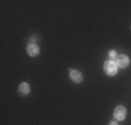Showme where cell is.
I'll list each match as a JSON object with an SVG mask.
<instances>
[{
    "mask_svg": "<svg viewBox=\"0 0 131 125\" xmlns=\"http://www.w3.org/2000/svg\"><path fill=\"white\" fill-rule=\"evenodd\" d=\"M127 115V110L124 106H117L114 108V120L116 121H123Z\"/></svg>",
    "mask_w": 131,
    "mask_h": 125,
    "instance_id": "cell-3",
    "label": "cell"
},
{
    "mask_svg": "<svg viewBox=\"0 0 131 125\" xmlns=\"http://www.w3.org/2000/svg\"><path fill=\"white\" fill-rule=\"evenodd\" d=\"M103 70H105L106 75H109V77H114V75L117 74L118 67L116 65L114 60H107V61H105V64H103Z\"/></svg>",
    "mask_w": 131,
    "mask_h": 125,
    "instance_id": "cell-1",
    "label": "cell"
},
{
    "mask_svg": "<svg viewBox=\"0 0 131 125\" xmlns=\"http://www.w3.org/2000/svg\"><path fill=\"white\" fill-rule=\"evenodd\" d=\"M117 53H116V50H110V52H109V57L110 58H114V60H116V57H117Z\"/></svg>",
    "mask_w": 131,
    "mask_h": 125,
    "instance_id": "cell-7",
    "label": "cell"
},
{
    "mask_svg": "<svg viewBox=\"0 0 131 125\" xmlns=\"http://www.w3.org/2000/svg\"><path fill=\"white\" fill-rule=\"evenodd\" d=\"M109 125H118V121L114 120V121H112V122H109Z\"/></svg>",
    "mask_w": 131,
    "mask_h": 125,
    "instance_id": "cell-8",
    "label": "cell"
},
{
    "mask_svg": "<svg viewBox=\"0 0 131 125\" xmlns=\"http://www.w3.org/2000/svg\"><path fill=\"white\" fill-rule=\"evenodd\" d=\"M82 72L78 70H70V79L73 81L74 83H81L82 82Z\"/></svg>",
    "mask_w": 131,
    "mask_h": 125,
    "instance_id": "cell-4",
    "label": "cell"
},
{
    "mask_svg": "<svg viewBox=\"0 0 131 125\" xmlns=\"http://www.w3.org/2000/svg\"><path fill=\"white\" fill-rule=\"evenodd\" d=\"M27 53H28V56H31V57H36V56H39L40 49H39L38 45H32V43H29V45L27 46Z\"/></svg>",
    "mask_w": 131,
    "mask_h": 125,
    "instance_id": "cell-5",
    "label": "cell"
},
{
    "mask_svg": "<svg viewBox=\"0 0 131 125\" xmlns=\"http://www.w3.org/2000/svg\"><path fill=\"white\" fill-rule=\"evenodd\" d=\"M114 62H116V65L118 68H127L130 65V58H128V56H126V54H120L116 57Z\"/></svg>",
    "mask_w": 131,
    "mask_h": 125,
    "instance_id": "cell-2",
    "label": "cell"
},
{
    "mask_svg": "<svg viewBox=\"0 0 131 125\" xmlns=\"http://www.w3.org/2000/svg\"><path fill=\"white\" fill-rule=\"evenodd\" d=\"M29 92H31V86H29V83H27V82L20 83V86H18V93H20L21 96H27Z\"/></svg>",
    "mask_w": 131,
    "mask_h": 125,
    "instance_id": "cell-6",
    "label": "cell"
}]
</instances>
